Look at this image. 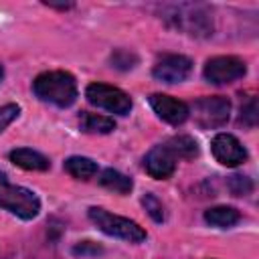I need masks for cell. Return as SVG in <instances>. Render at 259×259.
Returning a JSON list of instances; mask_svg holds the SVG:
<instances>
[{"mask_svg":"<svg viewBox=\"0 0 259 259\" xmlns=\"http://www.w3.org/2000/svg\"><path fill=\"white\" fill-rule=\"evenodd\" d=\"M99 184L111 192H117V194H130L134 188V180L130 176L121 174L119 170H113V168H105L99 174Z\"/></svg>","mask_w":259,"mask_h":259,"instance_id":"cell-13","label":"cell"},{"mask_svg":"<svg viewBox=\"0 0 259 259\" xmlns=\"http://www.w3.org/2000/svg\"><path fill=\"white\" fill-rule=\"evenodd\" d=\"M87 217L101 233H105L109 237H117V239H123V241H130V243H142L148 237L146 231L136 221L113 214V212H109L101 206H91L87 210Z\"/></svg>","mask_w":259,"mask_h":259,"instance_id":"cell-4","label":"cell"},{"mask_svg":"<svg viewBox=\"0 0 259 259\" xmlns=\"http://www.w3.org/2000/svg\"><path fill=\"white\" fill-rule=\"evenodd\" d=\"M148 101H150L152 109L156 111V115L160 119L172 123V125H180L182 121H186V117L190 113V109L184 101L174 99V97L164 95V93H152L148 97Z\"/></svg>","mask_w":259,"mask_h":259,"instance_id":"cell-10","label":"cell"},{"mask_svg":"<svg viewBox=\"0 0 259 259\" xmlns=\"http://www.w3.org/2000/svg\"><path fill=\"white\" fill-rule=\"evenodd\" d=\"M168 150L178 158H184V160H192L198 156V144L192 136H174L166 142Z\"/></svg>","mask_w":259,"mask_h":259,"instance_id":"cell-17","label":"cell"},{"mask_svg":"<svg viewBox=\"0 0 259 259\" xmlns=\"http://www.w3.org/2000/svg\"><path fill=\"white\" fill-rule=\"evenodd\" d=\"M194 121L202 130H214L221 127L229 121L231 117V101L223 95H210V97H200L192 105Z\"/></svg>","mask_w":259,"mask_h":259,"instance_id":"cell-5","label":"cell"},{"mask_svg":"<svg viewBox=\"0 0 259 259\" xmlns=\"http://www.w3.org/2000/svg\"><path fill=\"white\" fill-rule=\"evenodd\" d=\"M85 97H87L89 103H93V105H97L101 109H107L111 113H117V115H125L132 109L130 95L125 91H121L117 87H111V85H105V83L87 85Z\"/></svg>","mask_w":259,"mask_h":259,"instance_id":"cell-6","label":"cell"},{"mask_svg":"<svg viewBox=\"0 0 259 259\" xmlns=\"http://www.w3.org/2000/svg\"><path fill=\"white\" fill-rule=\"evenodd\" d=\"M18 113H20V107H18L16 103H6V105H2V107H0V132L6 130V125H10V123L16 119Z\"/></svg>","mask_w":259,"mask_h":259,"instance_id":"cell-22","label":"cell"},{"mask_svg":"<svg viewBox=\"0 0 259 259\" xmlns=\"http://www.w3.org/2000/svg\"><path fill=\"white\" fill-rule=\"evenodd\" d=\"M79 125L87 134H109V132L115 130V121L111 117H105V115H99V113H91V111H83L81 113Z\"/></svg>","mask_w":259,"mask_h":259,"instance_id":"cell-15","label":"cell"},{"mask_svg":"<svg viewBox=\"0 0 259 259\" xmlns=\"http://www.w3.org/2000/svg\"><path fill=\"white\" fill-rule=\"evenodd\" d=\"M247 73V65L243 59L233 57V55H223V57H212L204 65V79L214 85H225L241 79Z\"/></svg>","mask_w":259,"mask_h":259,"instance_id":"cell-7","label":"cell"},{"mask_svg":"<svg viewBox=\"0 0 259 259\" xmlns=\"http://www.w3.org/2000/svg\"><path fill=\"white\" fill-rule=\"evenodd\" d=\"M10 162L16 164L18 168H24V170H36V172H45L51 168V162L47 156H42L40 152L36 150H30V148H16L10 152Z\"/></svg>","mask_w":259,"mask_h":259,"instance_id":"cell-12","label":"cell"},{"mask_svg":"<svg viewBox=\"0 0 259 259\" xmlns=\"http://www.w3.org/2000/svg\"><path fill=\"white\" fill-rule=\"evenodd\" d=\"M65 170L77 180H89L97 174V164L85 156H71L65 160Z\"/></svg>","mask_w":259,"mask_h":259,"instance_id":"cell-16","label":"cell"},{"mask_svg":"<svg viewBox=\"0 0 259 259\" xmlns=\"http://www.w3.org/2000/svg\"><path fill=\"white\" fill-rule=\"evenodd\" d=\"M4 77V69H2V65H0V79Z\"/></svg>","mask_w":259,"mask_h":259,"instance_id":"cell-25","label":"cell"},{"mask_svg":"<svg viewBox=\"0 0 259 259\" xmlns=\"http://www.w3.org/2000/svg\"><path fill=\"white\" fill-rule=\"evenodd\" d=\"M241 123L247 125V127H255L257 125V119H259V109H257V99L251 97L247 103H243L241 107Z\"/></svg>","mask_w":259,"mask_h":259,"instance_id":"cell-20","label":"cell"},{"mask_svg":"<svg viewBox=\"0 0 259 259\" xmlns=\"http://www.w3.org/2000/svg\"><path fill=\"white\" fill-rule=\"evenodd\" d=\"M174 28L190 36H210L212 34V16L204 6L198 4H178L170 6L164 16Z\"/></svg>","mask_w":259,"mask_h":259,"instance_id":"cell-2","label":"cell"},{"mask_svg":"<svg viewBox=\"0 0 259 259\" xmlns=\"http://www.w3.org/2000/svg\"><path fill=\"white\" fill-rule=\"evenodd\" d=\"M32 91L40 101L57 107H69L77 99L75 77L67 71H47L32 81Z\"/></svg>","mask_w":259,"mask_h":259,"instance_id":"cell-1","label":"cell"},{"mask_svg":"<svg viewBox=\"0 0 259 259\" xmlns=\"http://www.w3.org/2000/svg\"><path fill=\"white\" fill-rule=\"evenodd\" d=\"M109 61H111V67H115V69H119V71H127V69H134V67H136L138 57H136L134 53H130V51L119 49V51H115V53L111 55Z\"/></svg>","mask_w":259,"mask_h":259,"instance_id":"cell-19","label":"cell"},{"mask_svg":"<svg viewBox=\"0 0 259 259\" xmlns=\"http://www.w3.org/2000/svg\"><path fill=\"white\" fill-rule=\"evenodd\" d=\"M239 219H241V214L233 206H212L204 212V221L210 227H219V229H229V227L237 225Z\"/></svg>","mask_w":259,"mask_h":259,"instance_id":"cell-14","label":"cell"},{"mask_svg":"<svg viewBox=\"0 0 259 259\" xmlns=\"http://www.w3.org/2000/svg\"><path fill=\"white\" fill-rule=\"evenodd\" d=\"M192 73V61L184 55H164L156 65L152 75L162 83H182Z\"/></svg>","mask_w":259,"mask_h":259,"instance_id":"cell-8","label":"cell"},{"mask_svg":"<svg viewBox=\"0 0 259 259\" xmlns=\"http://www.w3.org/2000/svg\"><path fill=\"white\" fill-rule=\"evenodd\" d=\"M0 208L16 214L22 221H30L40 212V200L32 190L12 184L8 176L0 172Z\"/></svg>","mask_w":259,"mask_h":259,"instance_id":"cell-3","label":"cell"},{"mask_svg":"<svg viewBox=\"0 0 259 259\" xmlns=\"http://www.w3.org/2000/svg\"><path fill=\"white\" fill-rule=\"evenodd\" d=\"M101 251H103V249H101L97 243H93V241H83V243H79V245L73 247V253H75V255H81V257L99 255Z\"/></svg>","mask_w":259,"mask_h":259,"instance_id":"cell-23","label":"cell"},{"mask_svg":"<svg viewBox=\"0 0 259 259\" xmlns=\"http://www.w3.org/2000/svg\"><path fill=\"white\" fill-rule=\"evenodd\" d=\"M47 6H51V8H61V10H65V8H71L73 4L71 2H65V4H57V2H45Z\"/></svg>","mask_w":259,"mask_h":259,"instance_id":"cell-24","label":"cell"},{"mask_svg":"<svg viewBox=\"0 0 259 259\" xmlns=\"http://www.w3.org/2000/svg\"><path fill=\"white\" fill-rule=\"evenodd\" d=\"M227 186H229V190H231L235 196H247V194H251V190H253V180H251L249 176H243V174H233V176L229 178Z\"/></svg>","mask_w":259,"mask_h":259,"instance_id":"cell-18","label":"cell"},{"mask_svg":"<svg viewBox=\"0 0 259 259\" xmlns=\"http://www.w3.org/2000/svg\"><path fill=\"white\" fill-rule=\"evenodd\" d=\"M144 170L156 180H166L176 170V156L168 150L166 144L154 146L144 158Z\"/></svg>","mask_w":259,"mask_h":259,"instance_id":"cell-11","label":"cell"},{"mask_svg":"<svg viewBox=\"0 0 259 259\" xmlns=\"http://www.w3.org/2000/svg\"><path fill=\"white\" fill-rule=\"evenodd\" d=\"M142 204H144V208H146V212L156 221V223H162L164 221V206H162V202L154 196V194H144L142 196Z\"/></svg>","mask_w":259,"mask_h":259,"instance_id":"cell-21","label":"cell"},{"mask_svg":"<svg viewBox=\"0 0 259 259\" xmlns=\"http://www.w3.org/2000/svg\"><path fill=\"white\" fill-rule=\"evenodd\" d=\"M210 150H212V156L217 158V162H221L223 166H229V168L239 166L247 160V150L231 134H217L212 138Z\"/></svg>","mask_w":259,"mask_h":259,"instance_id":"cell-9","label":"cell"}]
</instances>
